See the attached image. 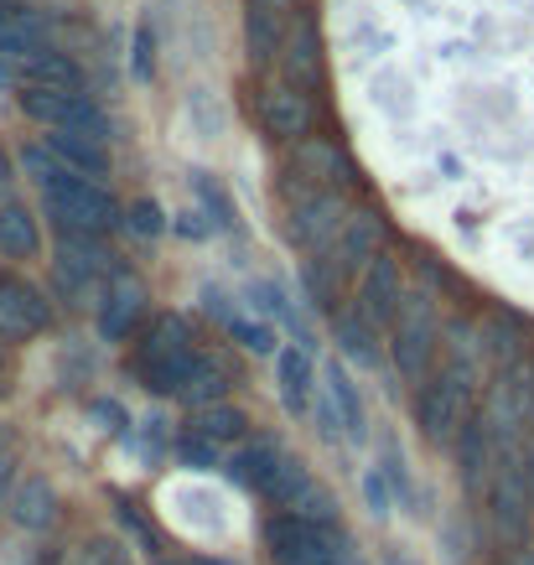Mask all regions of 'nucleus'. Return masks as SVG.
I'll return each instance as SVG.
<instances>
[{"instance_id": "obj_1", "label": "nucleus", "mask_w": 534, "mask_h": 565, "mask_svg": "<svg viewBox=\"0 0 534 565\" xmlns=\"http://www.w3.org/2000/svg\"><path fill=\"white\" fill-rule=\"evenodd\" d=\"M478 363H483V348H457V359L426 379V390L415 399V420H420V430H426L431 446H447L451 436H462V426L472 420Z\"/></svg>"}, {"instance_id": "obj_2", "label": "nucleus", "mask_w": 534, "mask_h": 565, "mask_svg": "<svg viewBox=\"0 0 534 565\" xmlns=\"http://www.w3.org/2000/svg\"><path fill=\"white\" fill-rule=\"evenodd\" d=\"M483 426L499 451H524V436L534 430V353L503 363L483 394Z\"/></svg>"}, {"instance_id": "obj_3", "label": "nucleus", "mask_w": 534, "mask_h": 565, "mask_svg": "<svg viewBox=\"0 0 534 565\" xmlns=\"http://www.w3.org/2000/svg\"><path fill=\"white\" fill-rule=\"evenodd\" d=\"M488 514H493V534L503 545L530 550V530H534V488H530V467L524 451H499L493 482H488Z\"/></svg>"}, {"instance_id": "obj_4", "label": "nucleus", "mask_w": 534, "mask_h": 565, "mask_svg": "<svg viewBox=\"0 0 534 565\" xmlns=\"http://www.w3.org/2000/svg\"><path fill=\"white\" fill-rule=\"evenodd\" d=\"M42 198H47V213L57 218L63 234H94L99 239V234H109L120 223V203L88 177L63 172L52 188H42Z\"/></svg>"}, {"instance_id": "obj_5", "label": "nucleus", "mask_w": 534, "mask_h": 565, "mask_svg": "<svg viewBox=\"0 0 534 565\" xmlns=\"http://www.w3.org/2000/svg\"><path fill=\"white\" fill-rule=\"evenodd\" d=\"M436 343H441V322H436L431 296H426V291L405 296V301H399V317L389 322V353H395L399 379L420 384V379L431 374Z\"/></svg>"}, {"instance_id": "obj_6", "label": "nucleus", "mask_w": 534, "mask_h": 565, "mask_svg": "<svg viewBox=\"0 0 534 565\" xmlns=\"http://www.w3.org/2000/svg\"><path fill=\"white\" fill-rule=\"evenodd\" d=\"M21 109L32 115L36 125H52V130H78V136L109 140V115H104L99 99L88 94H57V88H21Z\"/></svg>"}, {"instance_id": "obj_7", "label": "nucleus", "mask_w": 534, "mask_h": 565, "mask_svg": "<svg viewBox=\"0 0 534 565\" xmlns=\"http://www.w3.org/2000/svg\"><path fill=\"white\" fill-rule=\"evenodd\" d=\"M343 223H348V213H343V198H338V192H307V198L291 207L286 239H291L296 249H328V244H338Z\"/></svg>"}, {"instance_id": "obj_8", "label": "nucleus", "mask_w": 534, "mask_h": 565, "mask_svg": "<svg viewBox=\"0 0 534 565\" xmlns=\"http://www.w3.org/2000/svg\"><path fill=\"white\" fill-rule=\"evenodd\" d=\"M47 317H52L47 296L36 291L32 280H21V275H0V338H6V343H21V338L42 332Z\"/></svg>"}, {"instance_id": "obj_9", "label": "nucleus", "mask_w": 534, "mask_h": 565, "mask_svg": "<svg viewBox=\"0 0 534 565\" xmlns=\"http://www.w3.org/2000/svg\"><path fill=\"white\" fill-rule=\"evenodd\" d=\"M259 125H265V136L286 140V146H301L311 136V99L307 88L296 84H270L259 94Z\"/></svg>"}, {"instance_id": "obj_10", "label": "nucleus", "mask_w": 534, "mask_h": 565, "mask_svg": "<svg viewBox=\"0 0 534 565\" xmlns=\"http://www.w3.org/2000/svg\"><path fill=\"white\" fill-rule=\"evenodd\" d=\"M399 301H405V286H399V265L389 255H380L359 280V317L369 327L374 322H395Z\"/></svg>"}, {"instance_id": "obj_11", "label": "nucleus", "mask_w": 534, "mask_h": 565, "mask_svg": "<svg viewBox=\"0 0 534 565\" xmlns=\"http://www.w3.org/2000/svg\"><path fill=\"white\" fill-rule=\"evenodd\" d=\"M146 317V286H140L136 275L115 270L109 275V291L99 301V332L104 338H130V327Z\"/></svg>"}, {"instance_id": "obj_12", "label": "nucleus", "mask_w": 534, "mask_h": 565, "mask_svg": "<svg viewBox=\"0 0 534 565\" xmlns=\"http://www.w3.org/2000/svg\"><path fill=\"white\" fill-rule=\"evenodd\" d=\"M380 239H384L380 213H353V218L343 223V234H338V259H332V270L338 275L369 270V265L380 259Z\"/></svg>"}, {"instance_id": "obj_13", "label": "nucleus", "mask_w": 534, "mask_h": 565, "mask_svg": "<svg viewBox=\"0 0 534 565\" xmlns=\"http://www.w3.org/2000/svg\"><path fill=\"white\" fill-rule=\"evenodd\" d=\"M457 462H462V482L472 488V493H483L488 482H493L499 446H493V436H488L483 415H472V420L462 426V436H457Z\"/></svg>"}, {"instance_id": "obj_14", "label": "nucleus", "mask_w": 534, "mask_h": 565, "mask_svg": "<svg viewBox=\"0 0 534 565\" xmlns=\"http://www.w3.org/2000/svg\"><path fill=\"white\" fill-rule=\"evenodd\" d=\"M6 514L17 519L26 534H47L57 524V493H52L47 478H21L11 503H6Z\"/></svg>"}, {"instance_id": "obj_15", "label": "nucleus", "mask_w": 534, "mask_h": 565, "mask_svg": "<svg viewBox=\"0 0 534 565\" xmlns=\"http://www.w3.org/2000/svg\"><path fill=\"white\" fill-rule=\"evenodd\" d=\"M47 52V21L26 6H0V57H26Z\"/></svg>"}, {"instance_id": "obj_16", "label": "nucleus", "mask_w": 534, "mask_h": 565, "mask_svg": "<svg viewBox=\"0 0 534 565\" xmlns=\"http://www.w3.org/2000/svg\"><path fill=\"white\" fill-rule=\"evenodd\" d=\"M47 151L57 156L73 177H109V151H104V140H94V136H78V130H52Z\"/></svg>"}, {"instance_id": "obj_17", "label": "nucleus", "mask_w": 534, "mask_h": 565, "mask_svg": "<svg viewBox=\"0 0 534 565\" xmlns=\"http://www.w3.org/2000/svg\"><path fill=\"white\" fill-rule=\"evenodd\" d=\"M478 332H483V359H493L499 369L530 353V322L514 311H493L488 322H478Z\"/></svg>"}, {"instance_id": "obj_18", "label": "nucleus", "mask_w": 534, "mask_h": 565, "mask_svg": "<svg viewBox=\"0 0 534 565\" xmlns=\"http://www.w3.org/2000/svg\"><path fill=\"white\" fill-rule=\"evenodd\" d=\"M244 47H249V63H255V68L276 63L280 57V6L249 0V11H244Z\"/></svg>"}, {"instance_id": "obj_19", "label": "nucleus", "mask_w": 534, "mask_h": 565, "mask_svg": "<svg viewBox=\"0 0 534 565\" xmlns=\"http://www.w3.org/2000/svg\"><path fill=\"white\" fill-rule=\"evenodd\" d=\"M280 374V405L291 415H307L311 411V384H317V369H311V353L307 348H286L276 363Z\"/></svg>"}, {"instance_id": "obj_20", "label": "nucleus", "mask_w": 534, "mask_h": 565, "mask_svg": "<svg viewBox=\"0 0 534 565\" xmlns=\"http://www.w3.org/2000/svg\"><path fill=\"white\" fill-rule=\"evenodd\" d=\"M322 78V42H317V26L301 21L291 32V47H286V84L311 88Z\"/></svg>"}, {"instance_id": "obj_21", "label": "nucleus", "mask_w": 534, "mask_h": 565, "mask_svg": "<svg viewBox=\"0 0 534 565\" xmlns=\"http://www.w3.org/2000/svg\"><path fill=\"white\" fill-rule=\"evenodd\" d=\"M42 249V234H36V218L21 203L0 207V255L6 259H32Z\"/></svg>"}, {"instance_id": "obj_22", "label": "nucleus", "mask_w": 534, "mask_h": 565, "mask_svg": "<svg viewBox=\"0 0 534 565\" xmlns=\"http://www.w3.org/2000/svg\"><path fill=\"white\" fill-rule=\"evenodd\" d=\"M296 167L317 182V192H332V182H343L348 177V161L338 156V146H328V140H301L296 146Z\"/></svg>"}, {"instance_id": "obj_23", "label": "nucleus", "mask_w": 534, "mask_h": 565, "mask_svg": "<svg viewBox=\"0 0 534 565\" xmlns=\"http://www.w3.org/2000/svg\"><path fill=\"white\" fill-rule=\"evenodd\" d=\"M311 488H317V482H311L307 462H301V457H286V462L276 467V478H270V488H265V493H259V498H270L276 509H286V514H296V509L307 503V493H311Z\"/></svg>"}, {"instance_id": "obj_24", "label": "nucleus", "mask_w": 534, "mask_h": 565, "mask_svg": "<svg viewBox=\"0 0 534 565\" xmlns=\"http://www.w3.org/2000/svg\"><path fill=\"white\" fill-rule=\"evenodd\" d=\"M26 84L32 88H57V94H78V84H84V73H78V63L73 57H63V52H36L32 63H26Z\"/></svg>"}, {"instance_id": "obj_25", "label": "nucleus", "mask_w": 534, "mask_h": 565, "mask_svg": "<svg viewBox=\"0 0 534 565\" xmlns=\"http://www.w3.org/2000/svg\"><path fill=\"white\" fill-rule=\"evenodd\" d=\"M286 462V451H280L276 441H255L244 446L239 457H234V478L244 482V488H255V493H265L270 488V478H276V467Z\"/></svg>"}, {"instance_id": "obj_26", "label": "nucleus", "mask_w": 534, "mask_h": 565, "mask_svg": "<svg viewBox=\"0 0 534 565\" xmlns=\"http://www.w3.org/2000/svg\"><path fill=\"white\" fill-rule=\"evenodd\" d=\"M182 353H192V332L182 317H156L151 327H146V343H140V359H182Z\"/></svg>"}, {"instance_id": "obj_27", "label": "nucleus", "mask_w": 534, "mask_h": 565, "mask_svg": "<svg viewBox=\"0 0 534 565\" xmlns=\"http://www.w3.org/2000/svg\"><path fill=\"white\" fill-rule=\"evenodd\" d=\"M192 430H197L203 441H213V446H234V441H244V430H249V415L234 411V405H207V411H197Z\"/></svg>"}, {"instance_id": "obj_28", "label": "nucleus", "mask_w": 534, "mask_h": 565, "mask_svg": "<svg viewBox=\"0 0 534 565\" xmlns=\"http://www.w3.org/2000/svg\"><path fill=\"white\" fill-rule=\"evenodd\" d=\"M192 369H197V353H182V359H136V374L156 394H182Z\"/></svg>"}, {"instance_id": "obj_29", "label": "nucleus", "mask_w": 534, "mask_h": 565, "mask_svg": "<svg viewBox=\"0 0 534 565\" xmlns=\"http://www.w3.org/2000/svg\"><path fill=\"white\" fill-rule=\"evenodd\" d=\"M63 270L73 275H104L109 270V249H104L94 234H63Z\"/></svg>"}, {"instance_id": "obj_30", "label": "nucleus", "mask_w": 534, "mask_h": 565, "mask_svg": "<svg viewBox=\"0 0 534 565\" xmlns=\"http://www.w3.org/2000/svg\"><path fill=\"white\" fill-rule=\"evenodd\" d=\"M224 390H228L224 374H218L207 359H197V369L188 374V384H182V394H177V399H182V405H192V411H207V405H224Z\"/></svg>"}, {"instance_id": "obj_31", "label": "nucleus", "mask_w": 534, "mask_h": 565, "mask_svg": "<svg viewBox=\"0 0 534 565\" xmlns=\"http://www.w3.org/2000/svg\"><path fill=\"white\" fill-rule=\"evenodd\" d=\"M328 394H332V411L343 415L348 441H363V399L353 394V384H348L343 369H328Z\"/></svg>"}, {"instance_id": "obj_32", "label": "nucleus", "mask_w": 534, "mask_h": 565, "mask_svg": "<svg viewBox=\"0 0 534 565\" xmlns=\"http://www.w3.org/2000/svg\"><path fill=\"white\" fill-rule=\"evenodd\" d=\"M338 348H343L348 359H359V363H380L374 327L363 322V317H338Z\"/></svg>"}, {"instance_id": "obj_33", "label": "nucleus", "mask_w": 534, "mask_h": 565, "mask_svg": "<svg viewBox=\"0 0 534 565\" xmlns=\"http://www.w3.org/2000/svg\"><path fill=\"white\" fill-rule=\"evenodd\" d=\"M228 332H234L244 348H255V353H270V348H276V327H270V322H249V317H234V322H228Z\"/></svg>"}, {"instance_id": "obj_34", "label": "nucleus", "mask_w": 534, "mask_h": 565, "mask_svg": "<svg viewBox=\"0 0 534 565\" xmlns=\"http://www.w3.org/2000/svg\"><path fill=\"white\" fill-rule=\"evenodd\" d=\"M374 104H380V109H389V115H399V109H405V78H399L395 68H384L380 78H374Z\"/></svg>"}, {"instance_id": "obj_35", "label": "nucleus", "mask_w": 534, "mask_h": 565, "mask_svg": "<svg viewBox=\"0 0 534 565\" xmlns=\"http://www.w3.org/2000/svg\"><path fill=\"white\" fill-rule=\"evenodd\" d=\"M177 451H182L188 462H197V467H218V446L203 441V436H182V441H177Z\"/></svg>"}, {"instance_id": "obj_36", "label": "nucleus", "mask_w": 534, "mask_h": 565, "mask_svg": "<svg viewBox=\"0 0 534 565\" xmlns=\"http://www.w3.org/2000/svg\"><path fill=\"white\" fill-rule=\"evenodd\" d=\"M363 493H369V509H374V519L389 514V478H384V472H369V478H363Z\"/></svg>"}, {"instance_id": "obj_37", "label": "nucleus", "mask_w": 534, "mask_h": 565, "mask_svg": "<svg viewBox=\"0 0 534 565\" xmlns=\"http://www.w3.org/2000/svg\"><path fill=\"white\" fill-rule=\"evenodd\" d=\"M130 228H136V234H146V239H151V234H161V207H156V203H136V207H130Z\"/></svg>"}, {"instance_id": "obj_38", "label": "nucleus", "mask_w": 534, "mask_h": 565, "mask_svg": "<svg viewBox=\"0 0 534 565\" xmlns=\"http://www.w3.org/2000/svg\"><path fill=\"white\" fill-rule=\"evenodd\" d=\"M11 451H0V509H6V503H11V493H17V482H11Z\"/></svg>"}, {"instance_id": "obj_39", "label": "nucleus", "mask_w": 534, "mask_h": 565, "mask_svg": "<svg viewBox=\"0 0 534 565\" xmlns=\"http://www.w3.org/2000/svg\"><path fill=\"white\" fill-rule=\"evenodd\" d=\"M136 68H140V78H151V32H140V42H136Z\"/></svg>"}, {"instance_id": "obj_40", "label": "nucleus", "mask_w": 534, "mask_h": 565, "mask_svg": "<svg viewBox=\"0 0 534 565\" xmlns=\"http://www.w3.org/2000/svg\"><path fill=\"white\" fill-rule=\"evenodd\" d=\"M6 192H11V156L0 151V207L11 203V198H6Z\"/></svg>"}, {"instance_id": "obj_41", "label": "nucleus", "mask_w": 534, "mask_h": 565, "mask_svg": "<svg viewBox=\"0 0 534 565\" xmlns=\"http://www.w3.org/2000/svg\"><path fill=\"white\" fill-rule=\"evenodd\" d=\"M384 561H389V565H410V555H405V550H389Z\"/></svg>"}, {"instance_id": "obj_42", "label": "nucleus", "mask_w": 534, "mask_h": 565, "mask_svg": "<svg viewBox=\"0 0 534 565\" xmlns=\"http://www.w3.org/2000/svg\"><path fill=\"white\" fill-rule=\"evenodd\" d=\"M514 561H519V565H534V555H530V550H519Z\"/></svg>"}, {"instance_id": "obj_43", "label": "nucleus", "mask_w": 534, "mask_h": 565, "mask_svg": "<svg viewBox=\"0 0 534 565\" xmlns=\"http://www.w3.org/2000/svg\"><path fill=\"white\" fill-rule=\"evenodd\" d=\"M270 6H286V0H270Z\"/></svg>"}, {"instance_id": "obj_44", "label": "nucleus", "mask_w": 534, "mask_h": 565, "mask_svg": "<svg viewBox=\"0 0 534 565\" xmlns=\"http://www.w3.org/2000/svg\"><path fill=\"white\" fill-rule=\"evenodd\" d=\"M213 565H228V561H213Z\"/></svg>"}, {"instance_id": "obj_45", "label": "nucleus", "mask_w": 534, "mask_h": 565, "mask_svg": "<svg viewBox=\"0 0 534 565\" xmlns=\"http://www.w3.org/2000/svg\"><path fill=\"white\" fill-rule=\"evenodd\" d=\"M167 565H182V561H167Z\"/></svg>"}]
</instances>
